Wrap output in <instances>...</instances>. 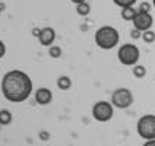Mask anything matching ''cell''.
Instances as JSON below:
<instances>
[{
    "instance_id": "6da1fadb",
    "label": "cell",
    "mask_w": 155,
    "mask_h": 146,
    "mask_svg": "<svg viewBox=\"0 0 155 146\" xmlns=\"http://www.w3.org/2000/svg\"><path fill=\"white\" fill-rule=\"evenodd\" d=\"M2 92L10 102H24L32 94V80L22 70H10L2 79Z\"/></svg>"
},
{
    "instance_id": "7a4b0ae2",
    "label": "cell",
    "mask_w": 155,
    "mask_h": 146,
    "mask_svg": "<svg viewBox=\"0 0 155 146\" xmlns=\"http://www.w3.org/2000/svg\"><path fill=\"white\" fill-rule=\"evenodd\" d=\"M120 40L119 31L110 25H104L95 32V43L101 50H113Z\"/></svg>"
},
{
    "instance_id": "3957f363",
    "label": "cell",
    "mask_w": 155,
    "mask_h": 146,
    "mask_svg": "<svg viewBox=\"0 0 155 146\" xmlns=\"http://www.w3.org/2000/svg\"><path fill=\"white\" fill-rule=\"evenodd\" d=\"M140 57V51L135 44H123L117 50V59L124 66H136Z\"/></svg>"
},
{
    "instance_id": "277c9868",
    "label": "cell",
    "mask_w": 155,
    "mask_h": 146,
    "mask_svg": "<svg viewBox=\"0 0 155 146\" xmlns=\"http://www.w3.org/2000/svg\"><path fill=\"white\" fill-rule=\"evenodd\" d=\"M138 135L145 140H154L155 139V114H145L138 121Z\"/></svg>"
},
{
    "instance_id": "5b68a950",
    "label": "cell",
    "mask_w": 155,
    "mask_h": 146,
    "mask_svg": "<svg viewBox=\"0 0 155 146\" xmlns=\"http://www.w3.org/2000/svg\"><path fill=\"white\" fill-rule=\"evenodd\" d=\"M114 115V107L108 101H98L92 107V117L100 123H107L110 121Z\"/></svg>"
},
{
    "instance_id": "8992f818",
    "label": "cell",
    "mask_w": 155,
    "mask_h": 146,
    "mask_svg": "<svg viewBox=\"0 0 155 146\" xmlns=\"http://www.w3.org/2000/svg\"><path fill=\"white\" fill-rule=\"evenodd\" d=\"M111 104L116 108L126 110L133 104V94L126 88H119L111 94Z\"/></svg>"
},
{
    "instance_id": "52a82bcc",
    "label": "cell",
    "mask_w": 155,
    "mask_h": 146,
    "mask_svg": "<svg viewBox=\"0 0 155 146\" xmlns=\"http://www.w3.org/2000/svg\"><path fill=\"white\" fill-rule=\"evenodd\" d=\"M133 22V28L138 29V31H142L145 32L148 29L152 28V24H154V18L151 13H145V12H138L135 19L132 21Z\"/></svg>"
},
{
    "instance_id": "ba28073f",
    "label": "cell",
    "mask_w": 155,
    "mask_h": 146,
    "mask_svg": "<svg viewBox=\"0 0 155 146\" xmlns=\"http://www.w3.org/2000/svg\"><path fill=\"white\" fill-rule=\"evenodd\" d=\"M54 40H56V31L53 29L51 26L43 28L40 35H38V41H40V44L44 45V47H51L53 43H54Z\"/></svg>"
},
{
    "instance_id": "9c48e42d",
    "label": "cell",
    "mask_w": 155,
    "mask_h": 146,
    "mask_svg": "<svg viewBox=\"0 0 155 146\" xmlns=\"http://www.w3.org/2000/svg\"><path fill=\"white\" fill-rule=\"evenodd\" d=\"M35 101L40 105H48L53 101V92L48 88H40L35 91Z\"/></svg>"
},
{
    "instance_id": "30bf717a",
    "label": "cell",
    "mask_w": 155,
    "mask_h": 146,
    "mask_svg": "<svg viewBox=\"0 0 155 146\" xmlns=\"http://www.w3.org/2000/svg\"><path fill=\"white\" fill-rule=\"evenodd\" d=\"M57 86H59V89L61 91H68L72 88V80H70L69 76H60L57 79Z\"/></svg>"
},
{
    "instance_id": "8fae6325",
    "label": "cell",
    "mask_w": 155,
    "mask_h": 146,
    "mask_svg": "<svg viewBox=\"0 0 155 146\" xmlns=\"http://www.w3.org/2000/svg\"><path fill=\"white\" fill-rule=\"evenodd\" d=\"M138 10L135 8H126V9H121V18L124 21H133L135 16H136Z\"/></svg>"
},
{
    "instance_id": "7c38bea8",
    "label": "cell",
    "mask_w": 155,
    "mask_h": 146,
    "mask_svg": "<svg viewBox=\"0 0 155 146\" xmlns=\"http://www.w3.org/2000/svg\"><path fill=\"white\" fill-rule=\"evenodd\" d=\"M12 123V114L8 110H2L0 111V124L2 126H8Z\"/></svg>"
},
{
    "instance_id": "4fadbf2b",
    "label": "cell",
    "mask_w": 155,
    "mask_h": 146,
    "mask_svg": "<svg viewBox=\"0 0 155 146\" xmlns=\"http://www.w3.org/2000/svg\"><path fill=\"white\" fill-rule=\"evenodd\" d=\"M76 12H78V15H81V16H86L91 12V6L86 2H84L81 5H76Z\"/></svg>"
},
{
    "instance_id": "5bb4252c",
    "label": "cell",
    "mask_w": 155,
    "mask_h": 146,
    "mask_svg": "<svg viewBox=\"0 0 155 146\" xmlns=\"http://www.w3.org/2000/svg\"><path fill=\"white\" fill-rule=\"evenodd\" d=\"M116 6H119L121 9H126V8H133V5L138 2V0H113Z\"/></svg>"
},
{
    "instance_id": "9a60e30c",
    "label": "cell",
    "mask_w": 155,
    "mask_h": 146,
    "mask_svg": "<svg viewBox=\"0 0 155 146\" xmlns=\"http://www.w3.org/2000/svg\"><path fill=\"white\" fill-rule=\"evenodd\" d=\"M145 75H147V69H145V66H140V64L133 66V76L135 77L142 79V77H145Z\"/></svg>"
},
{
    "instance_id": "2e32d148",
    "label": "cell",
    "mask_w": 155,
    "mask_h": 146,
    "mask_svg": "<svg viewBox=\"0 0 155 146\" xmlns=\"http://www.w3.org/2000/svg\"><path fill=\"white\" fill-rule=\"evenodd\" d=\"M142 40H143V41H145L147 44L155 43V32H154V31H151V29L145 31V32L142 34Z\"/></svg>"
},
{
    "instance_id": "e0dca14e",
    "label": "cell",
    "mask_w": 155,
    "mask_h": 146,
    "mask_svg": "<svg viewBox=\"0 0 155 146\" xmlns=\"http://www.w3.org/2000/svg\"><path fill=\"white\" fill-rule=\"evenodd\" d=\"M48 54H50V57H53V59H59L61 56V48L59 45H51L48 48Z\"/></svg>"
},
{
    "instance_id": "ac0fdd59",
    "label": "cell",
    "mask_w": 155,
    "mask_h": 146,
    "mask_svg": "<svg viewBox=\"0 0 155 146\" xmlns=\"http://www.w3.org/2000/svg\"><path fill=\"white\" fill-rule=\"evenodd\" d=\"M138 12H145V13H151V5L149 3H142L140 6H139V9H138Z\"/></svg>"
},
{
    "instance_id": "d6986e66",
    "label": "cell",
    "mask_w": 155,
    "mask_h": 146,
    "mask_svg": "<svg viewBox=\"0 0 155 146\" xmlns=\"http://www.w3.org/2000/svg\"><path fill=\"white\" fill-rule=\"evenodd\" d=\"M5 54H6V45H5V43L0 40V59H2Z\"/></svg>"
},
{
    "instance_id": "ffe728a7",
    "label": "cell",
    "mask_w": 155,
    "mask_h": 146,
    "mask_svg": "<svg viewBox=\"0 0 155 146\" xmlns=\"http://www.w3.org/2000/svg\"><path fill=\"white\" fill-rule=\"evenodd\" d=\"M130 35H132V38H133V40H138V38H140V37H142L140 31H138V29H133V31L130 32Z\"/></svg>"
},
{
    "instance_id": "44dd1931",
    "label": "cell",
    "mask_w": 155,
    "mask_h": 146,
    "mask_svg": "<svg viewBox=\"0 0 155 146\" xmlns=\"http://www.w3.org/2000/svg\"><path fill=\"white\" fill-rule=\"evenodd\" d=\"M40 135H41V139H43V140H48V138H50V136H48V133H47V131H41V133H40Z\"/></svg>"
},
{
    "instance_id": "7402d4cb",
    "label": "cell",
    "mask_w": 155,
    "mask_h": 146,
    "mask_svg": "<svg viewBox=\"0 0 155 146\" xmlns=\"http://www.w3.org/2000/svg\"><path fill=\"white\" fill-rule=\"evenodd\" d=\"M143 146H155V139L154 140H147V142L143 143Z\"/></svg>"
},
{
    "instance_id": "603a6c76",
    "label": "cell",
    "mask_w": 155,
    "mask_h": 146,
    "mask_svg": "<svg viewBox=\"0 0 155 146\" xmlns=\"http://www.w3.org/2000/svg\"><path fill=\"white\" fill-rule=\"evenodd\" d=\"M40 32H41V29H38V28H35L34 31H32V35H35V37H38V35H40Z\"/></svg>"
},
{
    "instance_id": "cb8c5ba5",
    "label": "cell",
    "mask_w": 155,
    "mask_h": 146,
    "mask_svg": "<svg viewBox=\"0 0 155 146\" xmlns=\"http://www.w3.org/2000/svg\"><path fill=\"white\" fill-rule=\"evenodd\" d=\"M72 2H73L75 5H81V3H84L85 0H72Z\"/></svg>"
},
{
    "instance_id": "d4e9b609",
    "label": "cell",
    "mask_w": 155,
    "mask_h": 146,
    "mask_svg": "<svg viewBox=\"0 0 155 146\" xmlns=\"http://www.w3.org/2000/svg\"><path fill=\"white\" fill-rule=\"evenodd\" d=\"M152 5H154V8H155V0H152Z\"/></svg>"
},
{
    "instance_id": "484cf974",
    "label": "cell",
    "mask_w": 155,
    "mask_h": 146,
    "mask_svg": "<svg viewBox=\"0 0 155 146\" xmlns=\"http://www.w3.org/2000/svg\"><path fill=\"white\" fill-rule=\"evenodd\" d=\"M0 12H2V8H0Z\"/></svg>"
}]
</instances>
